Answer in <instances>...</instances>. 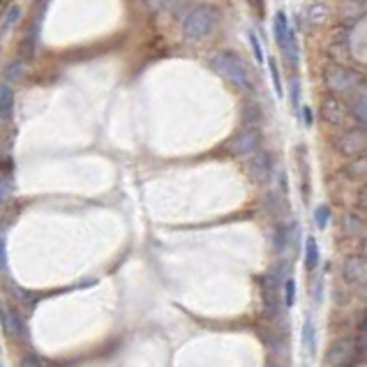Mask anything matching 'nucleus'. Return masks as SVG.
<instances>
[{
    "mask_svg": "<svg viewBox=\"0 0 367 367\" xmlns=\"http://www.w3.org/2000/svg\"><path fill=\"white\" fill-rule=\"evenodd\" d=\"M208 65L217 77L229 81V84L238 88V91L247 93V95L257 93L255 79H252V72L247 67V63H245L236 51H217L213 58L208 60Z\"/></svg>",
    "mask_w": 367,
    "mask_h": 367,
    "instance_id": "obj_1",
    "label": "nucleus"
},
{
    "mask_svg": "<svg viewBox=\"0 0 367 367\" xmlns=\"http://www.w3.org/2000/svg\"><path fill=\"white\" fill-rule=\"evenodd\" d=\"M323 81H326V88L330 91V95L337 97V100H345V97L352 100V97L365 86V77L361 72L345 67V65H337V63H330L328 67H326Z\"/></svg>",
    "mask_w": 367,
    "mask_h": 367,
    "instance_id": "obj_2",
    "label": "nucleus"
},
{
    "mask_svg": "<svg viewBox=\"0 0 367 367\" xmlns=\"http://www.w3.org/2000/svg\"><path fill=\"white\" fill-rule=\"evenodd\" d=\"M219 23V14L213 5H197L183 16V35L187 39H206L213 35Z\"/></svg>",
    "mask_w": 367,
    "mask_h": 367,
    "instance_id": "obj_3",
    "label": "nucleus"
},
{
    "mask_svg": "<svg viewBox=\"0 0 367 367\" xmlns=\"http://www.w3.org/2000/svg\"><path fill=\"white\" fill-rule=\"evenodd\" d=\"M229 150L236 157H255L257 153H261V134L255 125H245L240 132H236V136L229 141Z\"/></svg>",
    "mask_w": 367,
    "mask_h": 367,
    "instance_id": "obj_4",
    "label": "nucleus"
},
{
    "mask_svg": "<svg viewBox=\"0 0 367 367\" xmlns=\"http://www.w3.org/2000/svg\"><path fill=\"white\" fill-rule=\"evenodd\" d=\"M335 148L347 155V157H363L367 153V129L363 127H349L335 139Z\"/></svg>",
    "mask_w": 367,
    "mask_h": 367,
    "instance_id": "obj_5",
    "label": "nucleus"
},
{
    "mask_svg": "<svg viewBox=\"0 0 367 367\" xmlns=\"http://www.w3.org/2000/svg\"><path fill=\"white\" fill-rule=\"evenodd\" d=\"M321 116L323 120L328 122L333 127H340L342 132L349 127H354V116H352V109L347 107L345 102L337 100V97H326L321 102Z\"/></svg>",
    "mask_w": 367,
    "mask_h": 367,
    "instance_id": "obj_6",
    "label": "nucleus"
},
{
    "mask_svg": "<svg viewBox=\"0 0 367 367\" xmlns=\"http://www.w3.org/2000/svg\"><path fill=\"white\" fill-rule=\"evenodd\" d=\"M328 53L330 58L335 60L337 65H345L352 56V35H349L347 26H340L333 30L330 35V44H328Z\"/></svg>",
    "mask_w": 367,
    "mask_h": 367,
    "instance_id": "obj_7",
    "label": "nucleus"
},
{
    "mask_svg": "<svg viewBox=\"0 0 367 367\" xmlns=\"http://www.w3.org/2000/svg\"><path fill=\"white\" fill-rule=\"evenodd\" d=\"M250 169V176H252V181L255 183H259V185H266L268 183V178L273 176V157L271 155H268L266 150H261V153H257L255 157H250V165H247Z\"/></svg>",
    "mask_w": 367,
    "mask_h": 367,
    "instance_id": "obj_8",
    "label": "nucleus"
},
{
    "mask_svg": "<svg viewBox=\"0 0 367 367\" xmlns=\"http://www.w3.org/2000/svg\"><path fill=\"white\" fill-rule=\"evenodd\" d=\"M367 14V0H345L340 7V19L342 26H352V23H358Z\"/></svg>",
    "mask_w": 367,
    "mask_h": 367,
    "instance_id": "obj_9",
    "label": "nucleus"
},
{
    "mask_svg": "<svg viewBox=\"0 0 367 367\" xmlns=\"http://www.w3.org/2000/svg\"><path fill=\"white\" fill-rule=\"evenodd\" d=\"M342 275H345V280L349 282H358V284L367 282V259H361V257L347 259L345 268H342Z\"/></svg>",
    "mask_w": 367,
    "mask_h": 367,
    "instance_id": "obj_10",
    "label": "nucleus"
},
{
    "mask_svg": "<svg viewBox=\"0 0 367 367\" xmlns=\"http://www.w3.org/2000/svg\"><path fill=\"white\" fill-rule=\"evenodd\" d=\"M349 109H352V116H354L356 125L367 129V86H363L361 91H358L352 97V102H349Z\"/></svg>",
    "mask_w": 367,
    "mask_h": 367,
    "instance_id": "obj_11",
    "label": "nucleus"
},
{
    "mask_svg": "<svg viewBox=\"0 0 367 367\" xmlns=\"http://www.w3.org/2000/svg\"><path fill=\"white\" fill-rule=\"evenodd\" d=\"M273 32H275V42H277V46L282 49V51L291 44V39L296 37V35H293V30L289 28V19H287V14H284L282 10L275 14Z\"/></svg>",
    "mask_w": 367,
    "mask_h": 367,
    "instance_id": "obj_12",
    "label": "nucleus"
},
{
    "mask_svg": "<svg viewBox=\"0 0 367 367\" xmlns=\"http://www.w3.org/2000/svg\"><path fill=\"white\" fill-rule=\"evenodd\" d=\"M39 28H42V12L28 23L26 37H23V53L26 56L35 53V46H37V39H39Z\"/></svg>",
    "mask_w": 367,
    "mask_h": 367,
    "instance_id": "obj_13",
    "label": "nucleus"
},
{
    "mask_svg": "<svg viewBox=\"0 0 367 367\" xmlns=\"http://www.w3.org/2000/svg\"><path fill=\"white\" fill-rule=\"evenodd\" d=\"M319 261H321L319 243H316L314 236H307V240H305V268H307V273L316 271V266H319Z\"/></svg>",
    "mask_w": 367,
    "mask_h": 367,
    "instance_id": "obj_14",
    "label": "nucleus"
},
{
    "mask_svg": "<svg viewBox=\"0 0 367 367\" xmlns=\"http://www.w3.org/2000/svg\"><path fill=\"white\" fill-rule=\"evenodd\" d=\"M303 347L307 356L312 358L316 354V326L312 321V316H305V323H303Z\"/></svg>",
    "mask_w": 367,
    "mask_h": 367,
    "instance_id": "obj_15",
    "label": "nucleus"
},
{
    "mask_svg": "<svg viewBox=\"0 0 367 367\" xmlns=\"http://www.w3.org/2000/svg\"><path fill=\"white\" fill-rule=\"evenodd\" d=\"M354 352V342L352 340H340V342H335V345L330 347V356H328V363L333 365V363H342L345 361V358Z\"/></svg>",
    "mask_w": 367,
    "mask_h": 367,
    "instance_id": "obj_16",
    "label": "nucleus"
},
{
    "mask_svg": "<svg viewBox=\"0 0 367 367\" xmlns=\"http://www.w3.org/2000/svg\"><path fill=\"white\" fill-rule=\"evenodd\" d=\"M305 16H307V21H309V23H316V26H321V23L328 21L330 10H328V7H326L323 3H312V5L307 7Z\"/></svg>",
    "mask_w": 367,
    "mask_h": 367,
    "instance_id": "obj_17",
    "label": "nucleus"
},
{
    "mask_svg": "<svg viewBox=\"0 0 367 367\" xmlns=\"http://www.w3.org/2000/svg\"><path fill=\"white\" fill-rule=\"evenodd\" d=\"M12 107H14V93L10 86H0V116L10 118L12 116Z\"/></svg>",
    "mask_w": 367,
    "mask_h": 367,
    "instance_id": "obj_18",
    "label": "nucleus"
},
{
    "mask_svg": "<svg viewBox=\"0 0 367 367\" xmlns=\"http://www.w3.org/2000/svg\"><path fill=\"white\" fill-rule=\"evenodd\" d=\"M342 222H345V233L347 236H356V238H358V236L363 233V222H361V217H358V215L347 213Z\"/></svg>",
    "mask_w": 367,
    "mask_h": 367,
    "instance_id": "obj_19",
    "label": "nucleus"
},
{
    "mask_svg": "<svg viewBox=\"0 0 367 367\" xmlns=\"http://www.w3.org/2000/svg\"><path fill=\"white\" fill-rule=\"evenodd\" d=\"M19 21H21V7L10 5L5 12V19H3V30H12Z\"/></svg>",
    "mask_w": 367,
    "mask_h": 367,
    "instance_id": "obj_20",
    "label": "nucleus"
},
{
    "mask_svg": "<svg viewBox=\"0 0 367 367\" xmlns=\"http://www.w3.org/2000/svg\"><path fill=\"white\" fill-rule=\"evenodd\" d=\"M328 219H330V208L328 206H316V210H314L316 229H326V226H328Z\"/></svg>",
    "mask_w": 367,
    "mask_h": 367,
    "instance_id": "obj_21",
    "label": "nucleus"
},
{
    "mask_svg": "<svg viewBox=\"0 0 367 367\" xmlns=\"http://www.w3.org/2000/svg\"><path fill=\"white\" fill-rule=\"evenodd\" d=\"M349 174H352L354 178L367 176V157H365V155H363V157H356L352 165H349Z\"/></svg>",
    "mask_w": 367,
    "mask_h": 367,
    "instance_id": "obj_22",
    "label": "nucleus"
},
{
    "mask_svg": "<svg viewBox=\"0 0 367 367\" xmlns=\"http://www.w3.org/2000/svg\"><path fill=\"white\" fill-rule=\"evenodd\" d=\"M268 67H271V79H273L275 93L282 97L284 95V86H282V79H280V70H277V63L275 60H268Z\"/></svg>",
    "mask_w": 367,
    "mask_h": 367,
    "instance_id": "obj_23",
    "label": "nucleus"
},
{
    "mask_svg": "<svg viewBox=\"0 0 367 367\" xmlns=\"http://www.w3.org/2000/svg\"><path fill=\"white\" fill-rule=\"evenodd\" d=\"M293 300H296V282H293L291 277H287V280H284V305L291 307Z\"/></svg>",
    "mask_w": 367,
    "mask_h": 367,
    "instance_id": "obj_24",
    "label": "nucleus"
},
{
    "mask_svg": "<svg viewBox=\"0 0 367 367\" xmlns=\"http://www.w3.org/2000/svg\"><path fill=\"white\" fill-rule=\"evenodd\" d=\"M250 44H252V49H255L257 60H259V63H264V49H261V44H259V37L255 35V32H250Z\"/></svg>",
    "mask_w": 367,
    "mask_h": 367,
    "instance_id": "obj_25",
    "label": "nucleus"
},
{
    "mask_svg": "<svg viewBox=\"0 0 367 367\" xmlns=\"http://www.w3.org/2000/svg\"><path fill=\"white\" fill-rule=\"evenodd\" d=\"M298 100H300V84L296 79L291 81V104H293V109L298 111Z\"/></svg>",
    "mask_w": 367,
    "mask_h": 367,
    "instance_id": "obj_26",
    "label": "nucleus"
},
{
    "mask_svg": "<svg viewBox=\"0 0 367 367\" xmlns=\"http://www.w3.org/2000/svg\"><path fill=\"white\" fill-rule=\"evenodd\" d=\"M247 5L255 10V14L264 16V0H247Z\"/></svg>",
    "mask_w": 367,
    "mask_h": 367,
    "instance_id": "obj_27",
    "label": "nucleus"
},
{
    "mask_svg": "<svg viewBox=\"0 0 367 367\" xmlns=\"http://www.w3.org/2000/svg\"><path fill=\"white\" fill-rule=\"evenodd\" d=\"M358 203H361L363 208H367V185L361 190V194H358Z\"/></svg>",
    "mask_w": 367,
    "mask_h": 367,
    "instance_id": "obj_28",
    "label": "nucleus"
},
{
    "mask_svg": "<svg viewBox=\"0 0 367 367\" xmlns=\"http://www.w3.org/2000/svg\"><path fill=\"white\" fill-rule=\"evenodd\" d=\"M162 3H165V0H148V5L153 7V10H157V7H160Z\"/></svg>",
    "mask_w": 367,
    "mask_h": 367,
    "instance_id": "obj_29",
    "label": "nucleus"
},
{
    "mask_svg": "<svg viewBox=\"0 0 367 367\" xmlns=\"http://www.w3.org/2000/svg\"><path fill=\"white\" fill-rule=\"evenodd\" d=\"M51 3V0H37V5H39V12H44V7Z\"/></svg>",
    "mask_w": 367,
    "mask_h": 367,
    "instance_id": "obj_30",
    "label": "nucleus"
},
{
    "mask_svg": "<svg viewBox=\"0 0 367 367\" xmlns=\"http://www.w3.org/2000/svg\"><path fill=\"white\" fill-rule=\"evenodd\" d=\"M7 5H10V0H0V14H3V10Z\"/></svg>",
    "mask_w": 367,
    "mask_h": 367,
    "instance_id": "obj_31",
    "label": "nucleus"
},
{
    "mask_svg": "<svg viewBox=\"0 0 367 367\" xmlns=\"http://www.w3.org/2000/svg\"><path fill=\"white\" fill-rule=\"evenodd\" d=\"M363 255H365V259H367V238H365V243H363Z\"/></svg>",
    "mask_w": 367,
    "mask_h": 367,
    "instance_id": "obj_32",
    "label": "nucleus"
}]
</instances>
